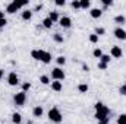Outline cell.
Masks as SVG:
<instances>
[{
  "label": "cell",
  "instance_id": "41",
  "mask_svg": "<svg viewBox=\"0 0 126 124\" xmlns=\"http://www.w3.org/2000/svg\"><path fill=\"white\" fill-rule=\"evenodd\" d=\"M0 19H4V12L0 10Z\"/></svg>",
  "mask_w": 126,
  "mask_h": 124
},
{
  "label": "cell",
  "instance_id": "13",
  "mask_svg": "<svg viewBox=\"0 0 126 124\" xmlns=\"http://www.w3.org/2000/svg\"><path fill=\"white\" fill-rule=\"evenodd\" d=\"M48 19H50L53 24H54V22H59V19H60L59 12H54V10H53V12H50V13H48Z\"/></svg>",
  "mask_w": 126,
  "mask_h": 124
},
{
  "label": "cell",
  "instance_id": "28",
  "mask_svg": "<svg viewBox=\"0 0 126 124\" xmlns=\"http://www.w3.org/2000/svg\"><path fill=\"white\" fill-rule=\"evenodd\" d=\"M90 42H91V44H97V42H98V35L91 34V35H90Z\"/></svg>",
  "mask_w": 126,
  "mask_h": 124
},
{
  "label": "cell",
  "instance_id": "21",
  "mask_svg": "<svg viewBox=\"0 0 126 124\" xmlns=\"http://www.w3.org/2000/svg\"><path fill=\"white\" fill-rule=\"evenodd\" d=\"M91 1L90 0H81V9H90Z\"/></svg>",
  "mask_w": 126,
  "mask_h": 124
},
{
  "label": "cell",
  "instance_id": "3",
  "mask_svg": "<svg viewBox=\"0 0 126 124\" xmlns=\"http://www.w3.org/2000/svg\"><path fill=\"white\" fill-rule=\"evenodd\" d=\"M109 114H110V110H109V107H106V105H103L100 110H97L95 111V118L100 121V120H103V118H106V117H109Z\"/></svg>",
  "mask_w": 126,
  "mask_h": 124
},
{
  "label": "cell",
  "instance_id": "30",
  "mask_svg": "<svg viewBox=\"0 0 126 124\" xmlns=\"http://www.w3.org/2000/svg\"><path fill=\"white\" fill-rule=\"evenodd\" d=\"M56 62H57V64H59V66H64V63H66V59H64L63 56H59V57L56 59Z\"/></svg>",
  "mask_w": 126,
  "mask_h": 124
},
{
  "label": "cell",
  "instance_id": "26",
  "mask_svg": "<svg viewBox=\"0 0 126 124\" xmlns=\"http://www.w3.org/2000/svg\"><path fill=\"white\" fill-rule=\"evenodd\" d=\"M93 54H94V57H97V59H101L103 51H101V48H95L94 51H93Z\"/></svg>",
  "mask_w": 126,
  "mask_h": 124
},
{
  "label": "cell",
  "instance_id": "42",
  "mask_svg": "<svg viewBox=\"0 0 126 124\" xmlns=\"http://www.w3.org/2000/svg\"><path fill=\"white\" fill-rule=\"evenodd\" d=\"M3 74H4V70H3V69H0V79L3 77Z\"/></svg>",
  "mask_w": 126,
  "mask_h": 124
},
{
  "label": "cell",
  "instance_id": "15",
  "mask_svg": "<svg viewBox=\"0 0 126 124\" xmlns=\"http://www.w3.org/2000/svg\"><path fill=\"white\" fill-rule=\"evenodd\" d=\"M32 18V10H24L22 12V19L24 21H31Z\"/></svg>",
  "mask_w": 126,
  "mask_h": 124
},
{
  "label": "cell",
  "instance_id": "36",
  "mask_svg": "<svg viewBox=\"0 0 126 124\" xmlns=\"http://www.w3.org/2000/svg\"><path fill=\"white\" fill-rule=\"evenodd\" d=\"M54 4H56V6H64V4H66V1H64V0H56V1H54Z\"/></svg>",
  "mask_w": 126,
  "mask_h": 124
},
{
  "label": "cell",
  "instance_id": "22",
  "mask_svg": "<svg viewBox=\"0 0 126 124\" xmlns=\"http://www.w3.org/2000/svg\"><path fill=\"white\" fill-rule=\"evenodd\" d=\"M40 82H41L43 85H48V83H50V77H48L47 74H43V76L40 77Z\"/></svg>",
  "mask_w": 126,
  "mask_h": 124
},
{
  "label": "cell",
  "instance_id": "27",
  "mask_svg": "<svg viewBox=\"0 0 126 124\" xmlns=\"http://www.w3.org/2000/svg\"><path fill=\"white\" fill-rule=\"evenodd\" d=\"M70 6H72L73 9H81V0H73V1L70 3Z\"/></svg>",
  "mask_w": 126,
  "mask_h": 124
},
{
  "label": "cell",
  "instance_id": "9",
  "mask_svg": "<svg viewBox=\"0 0 126 124\" xmlns=\"http://www.w3.org/2000/svg\"><path fill=\"white\" fill-rule=\"evenodd\" d=\"M113 34H114V37H116L117 39H122V41H125V39H126V31L122 28V26L116 28V29L113 31Z\"/></svg>",
  "mask_w": 126,
  "mask_h": 124
},
{
  "label": "cell",
  "instance_id": "8",
  "mask_svg": "<svg viewBox=\"0 0 126 124\" xmlns=\"http://www.w3.org/2000/svg\"><path fill=\"white\" fill-rule=\"evenodd\" d=\"M7 83H9L10 86H16V85L19 83V77H18V74H16L15 72H10V73H9V76H7Z\"/></svg>",
  "mask_w": 126,
  "mask_h": 124
},
{
  "label": "cell",
  "instance_id": "1",
  "mask_svg": "<svg viewBox=\"0 0 126 124\" xmlns=\"http://www.w3.org/2000/svg\"><path fill=\"white\" fill-rule=\"evenodd\" d=\"M48 120L50 121H53V123H62V120H63V115H62V112H60V110L57 108V107H53L50 111H48Z\"/></svg>",
  "mask_w": 126,
  "mask_h": 124
},
{
  "label": "cell",
  "instance_id": "2",
  "mask_svg": "<svg viewBox=\"0 0 126 124\" xmlns=\"http://www.w3.org/2000/svg\"><path fill=\"white\" fill-rule=\"evenodd\" d=\"M13 102H15V105H18V107L25 105V102H27V92L21 91V92L15 93V96H13Z\"/></svg>",
  "mask_w": 126,
  "mask_h": 124
},
{
  "label": "cell",
  "instance_id": "4",
  "mask_svg": "<svg viewBox=\"0 0 126 124\" xmlns=\"http://www.w3.org/2000/svg\"><path fill=\"white\" fill-rule=\"evenodd\" d=\"M38 62L44 63V64H48L51 62V54L48 51H44V50H38Z\"/></svg>",
  "mask_w": 126,
  "mask_h": 124
},
{
  "label": "cell",
  "instance_id": "32",
  "mask_svg": "<svg viewBox=\"0 0 126 124\" xmlns=\"http://www.w3.org/2000/svg\"><path fill=\"white\" fill-rule=\"evenodd\" d=\"M119 93L123 95V96H126V83H123V85L119 88Z\"/></svg>",
  "mask_w": 126,
  "mask_h": 124
},
{
  "label": "cell",
  "instance_id": "40",
  "mask_svg": "<svg viewBox=\"0 0 126 124\" xmlns=\"http://www.w3.org/2000/svg\"><path fill=\"white\" fill-rule=\"evenodd\" d=\"M41 9H43V4H37V6H35V9H34V10H35V12H37V10H41Z\"/></svg>",
  "mask_w": 126,
  "mask_h": 124
},
{
  "label": "cell",
  "instance_id": "43",
  "mask_svg": "<svg viewBox=\"0 0 126 124\" xmlns=\"http://www.w3.org/2000/svg\"><path fill=\"white\" fill-rule=\"evenodd\" d=\"M27 124H32V123H27Z\"/></svg>",
  "mask_w": 126,
  "mask_h": 124
},
{
  "label": "cell",
  "instance_id": "34",
  "mask_svg": "<svg viewBox=\"0 0 126 124\" xmlns=\"http://www.w3.org/2000/svg\"><path fill=\"white\" fill-rule=\"evenodd\" d=\"M97 66H98V69H100V70H106V69H107V64H106V63L98 62V64H97Z\"/></svg>",
  "mask_w": 126,
  "mask_h": 124
},
{
  "label": "cell",
  "instance_id": "33",
  "mask_svg": "<svg viewBox=\"0 0 126 124\" xmlns=\"http://www.w3.org/2000/svg\"><path fill=\"white\" fill-rule=\"evenodd\" d=\"M31 57L34 60H38V50H32L31 51Z\"/></svg>",
  "mask_w": 126,
  "mask_h": 124
},
{
  "label": "cell",
  "instance_id": "19",
  "mask_svg": "<svg viewBox=\"0 0 126 124\" xmlns=\"http://www.w3.org/2000/svg\"><path fill=\"white\" fill-rule=\"evenodd\" d=\"M43 26H44L46 29H50V28L53 26V22H51V21H50L48 18H46V19L43 21Z\"/></svg>",
  "mask_w": 126,
  "mask_h": 124
},
{
  "label": "cell",
  "instance_id": "29",
  "mask_svg": "<svg viewBox=\"0 0 126 124\" xmlns=\"http://www.w3.org/2000/svg\"><path fill=\"white\" fill-rule=\"evenodd\" d=\"M101 4H103V9H106V7H109V6H111L113 1H111V0H101Z\"/></svg>",
  "mask_w": 126,
  "mask_h": 124
},
{
  "label": "cell",
  "instance_id": "14",
  "mask_svg": "<svg viewBox=\"0 0 126 124\" xmlns=\"http://www.w3.org/2000/svg\"><path fill=\"white\" fill-rule=\"evenodd\" d=\"M43 112H44V111H43V107H40V105H37V107L32 110V115L37 117V118H40V117L43 115Z\"/></svg>",
  "mask_w": 126,
  "mask_h": 124
},
{
  "label": "cell",
  "instance_id": "25",
  "mask_svg": "<svg viewBox=\"0 0 126 124\" xmlns=\"http://www.w3.org/2000/svg\"><path fill=\"white\" fill-rule=\"evenodd\" d=\"M94 34H95V35H98V37H100V35H104V34H106V29H104V28H101V26H97Z\"/></svg>",
  "mask_w": 126,
  "mask_h": 124
},
{
  "label": "cell",
  "instance_id": "37",
  "mask_svg": "<svg viewBox=\"0 0 126 124\" xmlns=\"http://www.w3.org/2000/svg\"><path fill=\"white\" fill-rule=\"evenodd\" d=\"M6 24H7L6 18H4V19H0V29H1V28H4V26H6Z\"/></svg>",
  "mask_w": 126,
  "mask_h": 124
},
{
  "label": "cell",
  "instance_id": "39",
  "mask_svg": "<svg viewBox=\"0 0 126 124\" xmlns=\"http://www.w3.org/2000/svg\"><path fill=\"white\" fill-rule=\"evenodd\" d=\"M82 70H84V72H90V66L84 63V64H82Z\"/></svg>",
  "mask_w": 126,
  "mask_h": 124
},
{
  "label": "cell",
  "instance_id": "38",
  "mask_svg": "<svg viewBox=\"0 0 126 124\" xmlns=\"http://www.w3.org/2000/svg\"><path fill=\"white\" fill-rule=\"evenodd\" d=\"M103 105H104V104H103V102H97V104H95V105H94L95 111H97V110H100V108H101V107H103Z\"/></svg>",
  "mask_w": 126,
  "mask_h": 124
},
{
  "label": "cell",
  "instance_id": "35",
  "mask_svg": "<svg viewBox=\"0 0 126 124\" xmlns=\"http://www.w3.org/2000/svg\"><path fill=\"white\" fill-rule=\"evenodd\" d=\"M109 121H110V117H106V118L100 120V121H98V124H109Z\"/></svg>",
  "mask_w": 126,
  "mask_h": 124
},
{
  "label": "cell",
  "instance_id": "7",
  "mask_svg": "<svg viewBox=\"0 0 126 124\" xmlns=\"http://www.w3.org/2000/svg\"><path fill=\"white\" fill-rule=\"evenodd\" d=\"M110 56H111L113 59H120V57L123 56V51H122V48H120L119 45H113L111 50H110Z\"/></svg>",
  "mask_w": 126,
  "mask_h": 124
},
{
  "label": "cell",
  "instance_id": "5",
  "mask_svg": "<svg viewBox=\"0 0 126 124\" xmlns=\"http://www.w3.org/2000/svg\"><path fill=\"white\" fill-rule=\"evenodd\" d=\"M21 7H22V6H21V1H16V0H15V1H10V3L6 6V12L10 13V15H13V13H16Z\"/></svg>",
  "mask_w": 126,
  "mask_h": 124
},
{
  "label": "cell",
  "instance_id": "23",
  "mask_svg": "<svg viewBox=\"0 0 126 124\" xmlns=\"http://www.w3.org/2000/svg\"><path fill=\"white\" fill-rule=\"evenodd\" d=\"M110 60H111V59H110V56H109V54H103V56H101V59H100V62L106 63V64H109Z\"/></svg>",
  "mask_w": 126,
  "mask_h": 124
},
{
  "label": "cell",
  "instance_id": "6",
  "mask_svg": "<svg viewBox=\"0 0 126 124\" xmlns=\"http://www.w3.org/2000/svg\"><path fill=\"white\" fill-rule=\"evenodd\" d=\"M51 77H53V80H64V72H63L60 67H54L53 70H51Z\"/></svg>",
  "mask_w": 126,
  "mask_h": 124
},
{
  "label": "cell",
  "instance_id": "18",
  "mask_svg": "<svg viewBox=\"0 0 126 124\" xmlns=\"http://www.w3.org/2000/svg\"><path fill=\"white\" fill-rule=\"evenodd\" d=\"M21 120H22V117H21V114H19V112L12 114V121H13L15 124H21Z\"/></svg>",
  "mask_w": 126,
  "mask_h": 124
},
{
  "label": "cell",
  "instance_id": "24",
  "mask_svg": "<svg viewBox=\"0 0 126 124\" xmlns=\"http://www.w3.org/2000/svg\"><path fill=\"white\" fill-rule=\"evenodd\" d=\"M117 124H126V114H120L117 117Z\"/></svg>",
  "mask_w": 126,
  "mask_h": 124
},
{
  "label": "cell",
  "instance_id": "31",
  "mask_svg": "<svg viewBox=\"0 0 126 124\" xmlns=\"http://www.w3.org/2000/svg\"><path fill=\"white\" fill-rule=\"evenodd\" d=\"M30 89H31V83H30V82H25V83L22 85V91L27 92V91H30Z\"/></svg>",
  "mask_w": 126,
  "mask_h": 124
},
{
  "label": "cell",
  "instance_id": "10",
  "mask_svg": "<svg viewBox=\"0 0 126 124\" xmlns=\"http://www.w3.org/2000/svg\"><path fill=\"white\" fill-rule=\"evenodd\" d=\"M59 24H60L62 28H70L72 26V19L69 16H63V18L59 19Z\"/></svg>",
  "mask_w": 126,
  "mask_h": 124
},
{
  "label": "cell",
  "instance_id": "16",
  "mask_svg": "<svg viewBox=\"0 0 126 124\" xmlns=\"http://www.w3.org/2000/svg\"><path fill=\"white\" fill-rule=\"evenodd\" d=\"M114 22L116 24H119V25H123L126 22V18L123 15H117V16H114Z\"/></svg>",
  "mask_w": 126,
  "mask_h": 124
},
{
  "label": "cell",
  "instance_id": "11",
  "mask_svg": "<svg viewBox=\"0 0 126 124\" xmlns=\"http://www.w3.org/2000/svg\"><path fill=\"white\" fill-rule=\"evenodd\" d=\"M90 15H91V18L98 19V18H101V15H103V9L94 7V9H91V10H90Z\"/></svg>",
  "mask_w": 126,
  "mask_h": 124
},
{
  "label": "cell",
  "instance_id": "20",
  "mask_svg": "<svg viewBox=\"0 0 126 124\" xmlns=\"http://www.w3.org/2000/svg\"><path fill=\"white\" fill-rule=\"evenodd\" d=\"M53 39H54L57 44H63V41H64L63 35H60V34H54V35H53Z\"/></svg>",
  "mask_w": 126,
  "mask_h": 124
},
{
  "label": "cell",
  "instance_id": "12",
  "mask_svg": "<svg viewBox=\"0 0 126 124\" xmlns=\"http://www.w3.org/2000/svg\"><path fill=\"white\" fill-rule=\"evenodd\" d=\"M51 89H53L54 92H60L63 89V83L60 80H53V82H51Z\"/></svg>",
  "mask_w": 126,
  "mask_h": 124
},
{
  "label": "cell",
  "instance_id": "17",
  "mask_svg": "<svg viewBox=\"0 0 126 124\" xmlns=\"http://www.w3.org/2000/svg\"><path fill=\"white\" fill-rule=\"evenodd\" d=\"M88 89H90V88H88L87 83H79V85H78V91H79L81 93H87Z\"/></svg>",
  "mask_w": 126,
  "mask_h": 124
}]
</instances>
